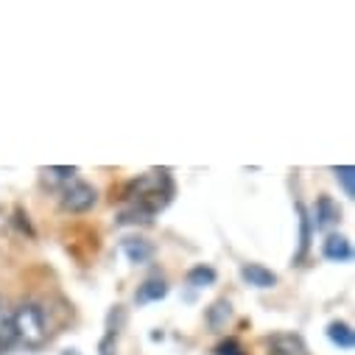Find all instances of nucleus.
Masks as SVG:
<instances>
[{
  "label": "nucleus",
  "instance_id": "f257e3e1",
  "mask_svg": "<svg viewBox=\"0 0 355 355\" xmlns=\"http://www.w3.org/2000/svg\"><path fill=\"white\" fill-rule=\"evenodd\" d=\"M118 199H129L132 207L148 213L151 218L165 210L173 199V180H171V173L165 168H154L143 176H137V180L126 182L123 185V193Z\"/></svg>",
  "mask_w": 355,
  "mask_h": 355
},
{
  "label": "nucleus",
  "instance_id": "f03ea898",
  "mask_svg": "<svg viewBox=\"0 0 355 355\" xmlns=\"http://www.w3.org/2000/svg\"><path fill=\"white\" fill-rule=\"evenodd\" d=\"M12 322H15V330H17V341H23L31 349H37V347L45 344V338H48V322H45V311L40 305H34V302L20 305L12 313Z\"/></svg>",
  "mask_w": 355,
  "mask_h": 355
},
{
  "label": "nucleus",
  "instance_id": "7ed1b4c3",
  "mask_svg": "<svg viewBox=\"0 0 355 355\" xmlns=\"http://www.w3.org/2000/svg\"><path fill=\"white\" fill-rule=\"evenodd\" d=\"M96 202H98V191L90 182L70 180L62 191V207L67 213H87L90 207H96Z\"/></svg>",
  "mask_w": 355,
  "mask_h": 355
},
{
  "label": "nucleus",
  "instance_id": "20e7f679",
  "mask_svg": "<svg viewBox=\"0 0 355 355\" xmlns=\"http://www.w3.org/2000/svg\"><path fill=\"white\" fill-rule=\"evenodd\" d=\"M341 224V207L330 199V196H319L316 199V207H313V218H311V227L316 230H330Z\"/></svg>",
  "mask_w": 355,
  "mask_h": 355
},
{
  "label": "nucleus",
  "instance_id": "39448f33",
  "mask_svg": "<svg viewBox=\"0 0 355 355\" xmlns=\"http://www.w3.org/2000/svg\"><path fill=\"white\" fill-rule=\"evenodd\" d=\"M241 277L252 288H275L277 286V275L272 269H266V266H260V263H243Z\"/></svg>",
  "mask_w": 355,
  "mask_h": 355
},
{
  "label": "nucleus",
  "instance_id": "423d86ee",
  "mask_svg": "<svg viewBox=\"0 0 355 355\" xmlns=\"http://www.w3.org/2000/svg\"><path fill=\"white\" fill-rule=\"evenodd\" d=\"M269 355H311L305 341L294 333H277L269 338Z\"/></svg>",
  "mask_w": 355,
  "mask_h": 355
},
{
  "label": "nucleus",
  "instance_id": "0eeeda50",
  "mask_svg": "<svg viewBox=\"0 0 355 355\" xmlns=\"http://www.w3.org/2000/svg\"><path fill=\"white\" fill-rule=\"evenodd\" d=\"M322 254L333 263H349L352 260V243L344 235H327L324 246H322Z\"/></svg>",
  "mask_w": 355,
  "mask_h": 355
},
{
  "label": "nucleus",
  "instance_id": "6e6552de",
  "mask_svg": "<svg viewBox=\"0 0 355 355\" xmlns=\"http://www.w3.org/2000/svg\"><path fill=\"white\" fill-rule=\"evenodd\" d=\"M121 249L129 257V263H135V266H143V263H148L154 257V246L146 238H123Z\"/></svg>",
  "mask_w": 355,
  "mask_h": 355
},
{
  "label": "nucleus",
  "instance_id": "1a4fd4ad",
  "mask_svg": "<svg viewBox=\"0 0 355 355\" xmlns=\"http://www.w3.org/2000/svg\"><path fill=\"white\" fill-rule=\"evenodd\" d=\"M165 297H168V283H165L162 277H148V280L137 288L135 302H137V305H146V302H159V300H165Z\"/></svg>",
  "mask_w": 355,
  "mask_h": 355
},
{
  "label": "nucleus",
  "instance_id": "9d476101",
  "mask_svg": "<svg viewBox=\"0 0 355 355\" xmlns=\"http://www.w3.org/2000/svg\"><path fill=\"white\" fill-rule=\"evenodd\" d=\"M216 280H218L216 269H213V266H205V263L193 266V269L188 272V277H185V283L191 288H210V286H216Z\"/></svg>",
  "mask_w": 355,
  "mask_h": 355
},
{
  "label": "nucleus",
  "instance_id": "9b49d317",
  "mask_svg": "<svg viewBox=\"0 0 355 355\" xmlns=\"http://www.w3.org/2000/svg\"><path fill=\"white\" fill-rule=\"evenodd\" d=\"M327 338L341 349H352V344H355V333H352V327L347 322H333L327 327Z\"/></svg>",
  "mask_w": 355,
  "mask_h": 355
},
{
  "label": "nucleus",
  "instance_id": "f8f14e48",
  "mask_svg": "<svg viewBox=\"0 0 355 355\" xmlns=\"http://www.w3.org/2000/svg\"><path fill=\"white\" fill-rule=\"evenodd\" d=\"M297 213H300V252H297V260H302L308 246H311V230L313 227H311V216L305 213L302 205H297Z\"/></svg>",
  "mask_w": 355,
  "mask_h": 355
},
{
  "label": "nucleus",
  "instance_id": "ddd939ff",
  "mask_svg": "<svg viewBox=\"0 0 355 355\" xmlns=\"http://www.w3.org/2000/svg\"><path fill=\"white\" fill-rule=\"evenodd\" d=\"M17 344V330L12 316H0V352H9Z\"/></svg>",
  "mask_w": 355,
  "mask_h": 355
},
{
  "label": "nucleus",
  "instance_id": "4468645a",
  "mask_svg": "<svg viewBox=\"0 0 355 355\" xmlns=\"http://www.w3.org/2000/svg\"><path fill=\"white\" fill-rule=\"evenodd\" d=\"M76 171H78L76 165H53V168H42L48 185H53V182H70Z\"/></svg>",
  "mask_w": 355,
  "mask_h": 355
},
{
  "label": "nucleus",
  "instance_id": "2eb2a0df",
  "mask_svg": "<svg viewBox=\"0 0 355 355\" xmlns=\"http://www.w3.org/2000/svg\"><path fill=\"white\" fill-rule=\"evenodd\" d=\"M333 173H336V180H338L341 188H344V196H347V199H355V188H352V182H355V168H352V165H341V168H333Z\"/></svg>",
  "mask_w": 355,
  "mask_h": 355
},
{
  "label": "nucleus",
  "instance_id": "dca6fc26",
  "mask_svg": "<svg viewBox=\"0 0 355 355\" xmlns=\"http://www.w3.org/2000/svg\"><path fill=\"white\" fill-rule=\"evenodd\" d=\"M230 313H232V308H230V302L227 300H218L213 308H210V313H207V319H210V324L218 330V327H224V322L230 319Z\"/></svg>",
  "mask_w": 355,
  "mask_h": 355
},
{
  "label": "nucleus",
  "instance_id": "f3484780",
  "mask_svg": "<svg viewBox=\"0 0 355 355\" xmlns=\"http://www.w3.org/2000/svg\"><path fill=\"white\" fill-rule=\"evenodd\" d=\"M123 324H126V308H123V305H115V308L110 311V316H107V333H110V336H118Z\"/></svg>",
  "mask_w": 355,
  "mask_h": 355
},
{
  "label": "nucleus",
  "instance_id": "a211bd4d",
  "mask_svg": "<svg viewBox=\"0 0 355 355\" xmlns=\"http://www.w3.org/2000/svg\"><path fill=\"white\" fill-rule=\"evenodd\" d=\"M154 218L148 216V213H143V210H137V207H129V210H123L121 216H118V224H151Z\"/></svg>",
  "mask_w": 355,
  "mask_h": 355
},
{
  "label": "nucleus",
  "instance_id": "6ab92c4d",
  "mask_svg": "<svg viewBox=\"0 0 355 355\" xmlns=\"http://www.w3.org/2000/svg\"><path fill=\"white\" fill-rule=\"evenodd\" d=\"M216 355H246V352H243V347L235 338H227V341H221L216 347Z\"/></svg>",
  "mask_w": 355,
  "mask_h": 355
},
{
  "label": "nucleus",
  "instance_id": "aec40b11",
  "mask_svg": "<svg viewBox=\"0 0 355 355\" xmlns=\"http://www.w3.org/2000/svg\"><path fill=\"white\" fill-rule=\"evenodd\" d=\"M115 347H118V336H110V333H107V336L101 338V344H98V352H101V355H115Z\"/></svg>",
  "mask_w": 355,
  "mask_h": 355
},
{
  "label": "nucleus",
  "instance_id": "412c9836",
  "mask_svg": "<svg viewBox=\"0 0 355 355\" xmlns=\"http://www.w3.org/2000/svg\"><path fill=\"white\" fill-rule=\"evenodd\" d=\"M15 218H17V224H20V230H26L28 235H34V230H31V221H28V216H26V213H23L20 207L15 210Z\"/></svg>",
  "mask_w": 355,
  "mask_h": 355
},
{
  "label": "nucleus",
  "instance_id": "4be33fe9",
  "mask_svg": "<svg viewBox=\"0 0 355 355\" xmlns=\"http://www.w3.org/2000/svg\"><path fill=\"white\" fill-rule=\"evenodd\" d=\"M62 355H81V352H78V349H64Z\"/></svg>",
  "mask_w": 355,
  "mask_h": 355
}]
</instances>
